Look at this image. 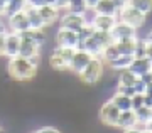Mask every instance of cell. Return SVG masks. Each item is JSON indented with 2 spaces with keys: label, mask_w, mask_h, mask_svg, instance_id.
Here are the masks:
<instances>
[{
  "label": "cell",
  "mask_w": 152,
  "mask_h": 133,
  "mask_svg": "<svg viewBox=\"0 0 152 133\" xmlns=\"http://www.w3.org/2000/svg\"><path fill=\"white\" fill-rule=\"evenodd\" d=\"M7 74L19 83H27L37 74V61L22 56H14L7 61Z\"/></svg>",
  "instance_id": "6da1fadb"
},
{
  "label": "cell",
  "mask_w": 152,
  "mask_h": 133,
  "mask_svg": "<svg viewBox=\"0 0 152 133\" xmlns=\"http://www.w3.org/2000/svg\"><path fill=\"white\" fill-rule=\"evenodd\" d=\"M103 71H105V63L100 57H91V61L85 66V69L80 73V79L81 83L88 86H95L96 83L102 81L103 78Z\"/></svg>",
  "instance_id": "7a4b0ae2"
},
{
  "label": "cell",
  "mask_w": 152,
  "mask_h": 133,
  "mask_svg": "<svg viewBox=\"0 0 152 133\" xmlns=\"http://www.w3.org/2000/svg\"><path fill=\"white\" fill-rule=\"evenodd\" d=\"M117 19L125 24H129V25L135 27V29H140V27L145 25L147 22V15L145 14H142L140 10H137L134 7H130L129 4L124 5L122 9H118V14H117Z\"/></svg>",
  "instance_id": "3957f363"
},
{
  "label": "cell",
  "mask_w": 152,
  "mask_h": 133,
  "mask_svg": "<svg viewBox=\"0 0 152 133\" xmlns=\"http://www.w3.org/2000/svg\"><path fill=\"white\" fill-rule=\"evenodd\" d=\"M86 24H88V20H86V17H85V14H75V12H69V10L61 12L59 27H63V29L80 32Z\"/></svg>",
  "instance_id": "277c9868"
},
{
  "label": "cell",
  "mask_w": 152,
  "mask_h": 133,
  "mask_svg": "<svg viewBox=\"0 0 152 133\" xmlns=\"http://www.w3.org/2000/svg\"><path fill=\"white\" fill-rule=\"evenodd\" d=\"M120 110L113 105L112 100L105 101L102 106H100V113H98V118L100 121L105 123V125H110V126H115L117 125V120H118Z\"/></svg>",
  "instance_id": "5b68a950"
},
{
  "label": "cell",
  "mask_w": 152,
  "mask_h": 133,
  "mask_svg": "<svg viewBox=\"0 0 152 133\" xmlns=\"http://www.w3.org/2000/svg\"><path fill=\"white\" fill-rule=\"evenodd\" d=\"M91 54H88L85 49L78 47L75 49V54H73V57H71L69 64H68V69L73 71L75 74H80L83 69H85V66H86L90 61H91Z\"/></svg>",
  "instance_id": "8992f818"
},
{
  "label": "cell",
  "mask_w": 152,
  "mask_h": 133,
  "mask_svg": "<svg viewBox=\"0 0 152 133\" xmlns=\"http://www.w3.org/2000/svg\"><path fill=\"white\" fill-rule=\"evenodd\" d=\"M5 20H7V29H9L10 32H17V34H20V32L31 29L29 20H27V15H26V10L15 12V14H12V15L7 17Z\"/></svg>",
  "instance_id": "52a82bcc"
},
{
  "label": "cell",
  "mask_w": 152,
  "mask_h": 133,
  "mask_svg": "<svg viewBox=\"0 0 152 133\" xmlns=\"http://www.w3.org/2000/svg\"><path fill=\"white\" fill-rule=\"evenodd\" d=\"M56 46H64V47L78 49L80 47V37H78V32L68 31V29L59 27V31L56 32Z\"/></svg>",
  "instance_id": "ba28073f"
},
{
  "label": "cell",
  "mask_w": 152,
  "mask_h": 133,
  "mask_svg": "<svg viewBox=\"0 0 152 133\" xmlns=\"http://www.w3.org/2000/svg\"><path fill=\"white\" fill-rule=\"evenodd\" d=\"M117 17L115 15H102V14H95L93 12V17L90 19V24L95 31H105V32H112V29L117 24Z\"/></svg>",
  "instance_id": "9c48e42d"
},
{
  "label": "cell",
  "mask_w": 152,
  "mask_h": 133,
  "mask_svg": "<svg viewBox=\"0 0 152 133\" xmlns=\"http://www.w3.org/2000/svg\"><path fill=\"white\" fill-rule=\"evenodd\" d=\"M112 36H113L115 41L139 37V34H137V29H135V27L129 25V24H125V22H122V20H117L115 27L112 29Z\"/></svg>",
  "instance_id": "30bf717a"
},
{
  "label": "cell",
  "mask_w": 152,
  "mask_h": 133,
  "mask_svg": "<svg viewBox=\"0 0 152 133\" xmlns=\"http://www.w3.org/2000/svg\"><path fill=\"white\" fill-rule=\"evenodd\" d=\"M19 49H20V36L17 32H10L7 31L5 36V51H4V56L7 59L14 57V56H19Z\"/></svg>",
  "instance_id": "8fae6325"
},
{
  "label": "cell",
  "mask_w": 152,
  "mask_h": 133,
  "mask_svg": "<svg viewBox=\"0 0 152 133\" xmlns=\"http://www.w3.org/2000/svg\"><path fill=\"white\" fill-rule=\"evenodd\" d=\"M37 12H39V15H41V19H42L46 27L53 25L56 20H59V17H61V10L56 9L54 5H51V4H46V5L39 7Z\"/></svg>",
  "instance_id": "7c38bea8"
},
{
  "label": "cell",
  "mask_w": 152,
  "mask_h": 133,
  "mask_svg": "<svg viewBox=\"0 0 152 133\" xmlns=\"http://www.w3.org/2000/svg\"><path fill=\"white\" fill-rule=\"evenodd\" d=\"M20 39L24 41H29V42L36 44L39 47H42L46 41H48V36H46V29H27V31H24L19 34Z\"/></svg>",
  "instance_id": "4fadbf2b"
},
{
  "label": "cell",
  "mask_w": 152,
  "mask_h": 133,
  "mask_svg": "<svg viewBox=\"0 0 152 133\" xmlns=\"http://www.w3.org/2000/svg\"><path fill=\"white\" fill-rule=\"evenodd\" d=\"M129 69H130L137 78H140V76L151 73L152 61L149 57H134L132 59V63H130V66H129Z\"/></svg>",
  "instance_id": "5bb4252c"
},
{
  "label": "cell",
  "mask_w": 152,
  "mask_h": 133,
  "mask_svg": "<svg viewBox=\"0 0 152 133\" xmlns=\"http://www.w3.org/2000/svg\"><path fill=\"white\" fill-rule=\"evenodd\" d=\"M117 128H122V130H127V128H134L139 126V121H137V116L134 110H125V111H120L118 120H117Z\"/></svg>",
  "instance_id": "9a60e30c"
},
{
  "label": "cell",
  "mask_w": 152,
  "mask_h": 133,
  "mask_svg": "<svg viewBox=\"0 0 152 133\" xmlns=\"http://www.w3.org/2000/svg\"><path fill=\"white\" fill-rule=\"evenodd\" d=\"M39 54H41V47L36 46V44L29 42V41H24L20 39V49H19V56L27 59H34V61H39Z\"/></svg>",
  "instance_id": "2e32d148"
},
{
  "label": "cell",
  "mask_w": 152,
  "mask_h": 133,
  "mask_svg": "<svg viewBox=\"0 0 152 133\" xmlns=\"http://www.w3.org/2000/svg\"><path fill=\"white\" fill-rule=\"evenodd\" d=\"M95 14H102V15H115L118 14V7L115 5L112 0H100L96 4V7L93 9Z\"/></svg>",
  "instance_id": "e0dca14e"
},
{
  "label": "cell",
  "mask_w": 152,
  "mask_h": 133,
  "mask_svg": "<svg viewBox=\"0 0 152 133\" xmlns=\"http://www.w3.org/2000/svg\"><path fill=\"white\" fill-rule=\"evenodd\" d=\"M80 47L85 49L88 54H91L93 57H100V54H102V46L96 42V39L93 37V36H90V37H86L85 41H81L80 42Z\"/></svg>",
  "instance_id": "ac0fdd59"
},
{
  "label": "cell",
  "mask_w": 152,
  "mask_h": 133,
  "mask_svg": "<svg viewBox=\"0 0 152 133\" xmlns=\"http://www.w3.org/2000/svg\"><path fill=\"white\" fill-rule=\"evenodd\" d=\"M26 15H27V20H29L31 29H46V25H44L42 19H41V15H39L37 9L27 5L26 7Z\"/></svg>",
  "instance_id": "d6986e66"
},
{
  "label": "cell",
  "mask_w": 152,
  "mask_h": 133,
  "mask_svg": "<svg viewBox=\"0 0 152 133\" xmlns=\"http://www.w3.org/2000/svg\"><path fill=\"white\" fill-rule=\"evenodd\" d=\"M135 41L134 39H122V41H115L117 44V49H118L120 56H134V51H135Z\"/></svg>",
  "instance_id": "ffe728a7"
},
{
  "label": "cell",
  "mask_w": 152,
  "mask_h": 133,
  "mask_svg": "<svg viewBox=\"0 0 152 133\" xmlns=\"http://www.w3.org/2000/svg\"><path fill=\"white\" fill-rule=\"evenodd\" d=\"M132 59H134V56H118V57L113 59V61L108 63L107 66H108L113 73H120V71H124V69H129Z\"/></svg>",
  "instance_id": "44dd1931"
},
{
  "label": "cell",
  "mask_w": 152,
  "mask_h": 133,
  "mask_svg": "<svg viewBox=\"0 0 152 133\" xmlns=\"http://www.w3.org/2000/svg\"><path fill=\"white\" fill-rule=\"evenodd\" d=\"M110 100L113 101V105L118 108L120 111H125V110H132V98H130V96L120 94V93H117V91H115L113 94H112V98H110Z\"/></svg>",
  "instance_id": "7402d4cb"
},
{
  "label": "cell",
  "mask_w": 152,
  "mask_h": 133,
  "mask_svg": "<svg viewBox=\"0 0 152 133\" xmlns=\"http://www.w3.org/2000/svg\"><path fill=\"white\" fill-rule=\"evenodd\" d=\"M27 7V0H7V5H5V12H4V17H9L15 12L26 10Z\"/></svg>",
  "instance_id": "603a6c76"
},
{
  "label": "cell",
  "mask_w": 152,
  "mask_h": 133,
  "mask_svg": "<svg viewBox=\"0 0 152 133\" xmlns=\"http://www.w3.org/2000/svg\"><path fill=\"white\" fill-rule=\"evenodd\" d=\"M118 56H120V52H118V49H117V44L112 42V44H108L107 47H103V51L100 54V59H102L105 64H108V63H112L113 59H117Z\"/></svg>",
  "instance_id": "cb8c5ba5"
},
{
  "label": "cell",
  "mask_w": 152,
  "mask_h": 133,
  "mask_svg": "<svg viewBox=\"0 0 152 133\" xmlns=\"http://www.w3.org/2000/svg\"><path fill=\"white\" fill-rule=\"evenodd\" d=\"M127 4L134 9H137V10H140L145 15L152 14V0H129Z\"/></svg>",
  "instance_id": "d4e9b609"
},
{
  "label": "cell",
  "mask_w": 152,
  "mask_h": 133,
  "mask_svg": "<svg viewBox=\"0 0 152 133\" xmlns=\"http://www.w3.org/2000/svg\"><path fill=\"white\" fill-rule=\"evenodd\" d=\"M93 37L96 39V42L102 46V49L107 47L108 44L115 42L113 36H112V32H105V31H95L93 32Z\"/></svg>",
  "instance_id": "484cf974"
},
{
  "label": "cell",
  "mask_w": 152,
  "mask_h": 133,
  "mask_svg": "<svg viewBox=\"0 0 152 133\" xmlns=\"http://www.w3.org/2000/svg\"><path fill=\"white\" fill-rule=\"evenodd\" d=\"M49 68L54 69V71H66L68 69V63H66L61 56H58L56 52H53L51 57H49Z\"/></svg>",
  "instance_id": "4316f807"
},
{
  "label": "cell",
  "mask_w": 152,
  "mask_h": 133,
  "mask_svg": "<svg viewBox=\"0 0 152 133\" xmlns=\"http://www.w3.org/2000/svg\"><path fill=\"white\" fill-rule=\"evenodd\" d=\"M135 79H137V76L134 74L130 69H124V71H120L118 83H117V84L118 86H134Z\"/></svg>",
  "instance_id": "83f0119b"
},
{
  "label": "cell",
  "mask_w": 152,
  "mask_h": 133,
  "mask_svg": "<svg viewBox=\"0 0 152 133\" xmlns=\"http://www.w3.org/2000/svg\"><path fill=\"white\" fill-rule=\"evenodd\" d=\"M134 113H135V116H137V121H139V126H142L144 123H147L149 120H151V108L149 106H140V108H137V110H134Z\"/></svg>",
  "instance_id": "f1b7e54d"
},
{
  "label": "cell",
  "mask_w": 152,
  "mask_h": 133,
  "mask_svg": "<svg viewBox=\"0 0 152 133\" xmlns=\"http://www.w3.org/2000/svg\"><path fill=\"white\" fill-rule=\"evenodd\" d=\"M147 37H137L134 57H147Z\"/></svg>",
  "instance_id": "f546056e"
},
{
  "label": "cell",
  "mask_w": 152,
  "mask_h": 133,
  "mask_svg": "<svg viewBox=\"0 0 152 133\" xmlns=\"http://www.w3.org/2000/svg\"><path fill=\"white\" fill-rule=\"evenodd\" d=\"M53 52H56L58 56H61L66 63L69 64L71 57H73V54H75V49L73 47H64V46H56V49L53 51Z\"/></svg>",
  "instance_id": "4dcf8cb0"
},
{
  "label": "cell",
  "mask_w": 152,
  "mask_h": 133,
  "mask_svg": "<svg viewBox=\"0 0 152 133\" xmlns=\"http://www.w3.org/2000/svg\"><path fill=\"white\" fill-rule=\"evenodd\" d=\"M68 10H69V12H75V14H85V12H86L85 0H69Z\"/></svg>",
  "instance_id": "1f68e13d"
},
{
  "label": "cell",
  "mask_w": 152,
  "mask_h": 133,
  "mask_svg": "<svg viewBox=\"0 0 152 133\" xmlns=\"http://www.w3.org/2000/svg\"><path fill=\"white\" fill-rule=\"evenodd\" d=\"M93 32H95V29H93V27H91V24L88 22L86 25H85V27L81 29V31L78 32V37H80V42H81V41H85L86 37H90V36H93Z\"/></svg>",
  "instance_id": "d6a6232c"
},
{
  "label": "cell",
  "mask_w": 152,
  "mask_h": 133,
  "mask_svg": "<svg viewBox=\"0 0 152 133\" xmlns=\"http://www.w3.org/2000/svg\"><path fill=\"white\" fill-rule=\"evenodd\" d=\"M134 89L135 93H140V94H145V89H147V83L142 78H137L135 83H134Z\"/></svg>",
  "instance_id": "836d02e7"
},
{
  "label": "cell",
  "mask_w": 152,
  "mask_h": 133,
  "mask_svg": "<svg viewBox=\"0 0 152 133\" xmlns=\"http://www.w3.org/2000/svg\"><path fill=\"white\" fill-rule=\"evenodd\" d=\"M117 93H120V94H125V96H134L135 94V89H134V86H118L117 84Z\"/></svg>",
  "instance_id": "e575fe53"
},
{
  "label": "cell",
  "mask_w": 152,
  "mask_h": 133,
  "mask_svg": "<svg viewBox=\"0 0 152 133\" xmlns=\"http://www.w3.org/2000/svg\"><path fill=\"white\" fill-rule=\"evenodd\" d=\"M144 106V94L140 93H135L132 96V110H137V108Z\"/></svg>",
  "instance_id": "d590c367"
},
{
  "label": "cell",
  "mask_w": 152,
  "mask_h": 133,
  "mask_svg": "<svg viewBox=\"0 0 152 133\" xmlns=\"http://www.w3.org/2000/svg\"><path fill=\"white\" fill-rule=\"evenodd\" d=\"M68 5H69V0H56L54 2V7L56 9H59L61 12L68 10Z\"/></svg>",
  "instance_id": "8d00e7d4"
},
{
  "label": "cell",
  "mask_w": 152,
  "mask_h": 133,
  "mask_svg": "<svg viewBox=\"0 0 152 133\" xmlns=\"http://www.w3.org/2000/svg\"><path fill=\"white\" fill-rule=\"evenodd\" d=\"M36 133H61L58 128H54V126H41L39 130H36Z\"/></svg>",
  "instance_id": "74e56055"
},
{
  "label": "cell",
  "mask_w": 152,
  "mask_h": 133,
  "mask_svg": "<svg viewBox=\"0 0 152 133\" xmlns=\"http://www.w3.org/2000/svg\"><path fill=\"white\" fill-rule=\"evenodd\" d=\"M5 36H7V31L0 32V57L4 56V51H5Z\"/></svg>",
  "instance_id": "f35d334b"
},
{
  "label": "cell",
  "mask_w": 152,
  "mask_h": 133,
  "mask_svg": "<svg viewBox=\"0 0 152 133\" xmlns=\"http://www.w3.org/2000/svg\"><path fill=\"white\" fill-rule=\"evenodd\" d=\"M27 5L34 7V9H39V7L46 5V0H27Z\"/></svg>",
  "instance_id": "ab89813d"
},
{
  "label": "cell",
  "mask_w": 152,
  "mask_h": 133,
  "mask_svg": "<svg viewBox=\"0 0 152 133\" xmlns=\"http://www.w3.org/2000/svg\"><path fill=\"white\" fill-rule=\"evenodd\" d=\"M100 2V0H85V5H86V10H93L95 7H96V4Z\"/></svg>",
  "instance_id": "60d3db41"
},
{
  "label": "cell",
  "mask_w": 152,
  "mask_h": 133,
  "mask_svg": "<svg viewBox=\"0 0 152 133\" xmlns=\"http://www.w3.org/2000/svg\"><path fill=\"white\" fill-rule=\"evenodd\" d=\"M5 31H9L7 29V20H5V17L0 14V32H5Z\"/></svg>",
  "instance_id": "b9f144b4"
},
{
  "label": "cell",
  "mask_w": 152,
  "mask_h": 133,
  "mask_svg": "<svg viewBox=\"0 0 152 133\" xmlns=\"http://www.w3.org/2000/svg\"><path fill=\"white\" fill-rule=\"evenodd\" d=\"M124 133H144V130H142V126H134V128L124 130Z\"/></svg>",
  "instance_id": "7bdbcfd3"
},
{
  "label": "cell",
  "mask_w": 152,
  "mask_h": 133,
  "mask_svg": "<svg viewBox=\"0 0 152 133\" xmlns=\"http://www.w3.org/2000/svg\"><path fill=\"white\" fill-rule=\"evenodd\" d=\"M142 130H144L145 133H152V120H149L147 123H144V125H142Z\"/></svg>",
  "instance_id": "ee69618b"
},
{
  "label": "cell",
  "mask_w": 152,
  "mask_h": 133,
  "mask_svg": "<svg viewBox=\"0 0 152 133\" xmlns=\"http://www.w3.org/2000/svg\"><path fill=\"white\" fill-rule=\"evenodd\" d=\"M145 56L152 61V41H151V39H147V54H145Z\"/></svg>",
  "instance_id": "f6af8a7d"
},
{
  "label": "cell",
  "mask_w": 152,
  "mask_h": 133,
  "mask_svg": "<svg viewBox=\"0 0 152 133\" xmlns=\"http://www.w3.org/2000/svg\"><path fill=\"white\" fill-rule=\"evenodd\" d=\"M112 2H113L115 5L118 7V9H122L124 5H127V2H129V0H112Z\"/></svg>",
  "instance_id": "bcb514c9"
},
{
  "label": "cell",
  "mask_w": 152,
  "mask_h": 133,
  "mask_svg": "<svg viewBox=\"0 0 152 133\" xmlns=\"http://www.w3.org/2000/svg\"><path fill=\"white\" fill-rule=\"evenodd\" d=\"M5 5H7V0H0V14L4 15V12H5Z\"/></svg>",
  "instance_id": "7dc6e473"
},
{
  "label": "cell",
  "mask_w": 152,
  "mask_h": 133,
  "mask_svg": "<svg viewBox=\"0 0 152 133\" xmlns=\"http://www.w3.org/2000/svg\"><path fill=\"white\" fill-rule=\"evenodd\" d=\"M145 94H152V81L147 83V89H145Z\"/></svg>",
  "instance_id": "c3c4849f"
},
{
  "label": "cell",
  "mask_w": 152,
  "mask_h": 133,
  "mask_svg": "<svg viewBox=\"0 0 152 133\" xmlns=\"http://www.w3.org/2000/svg\"><path fill=\"white\" fill-rule=\"evenodd\" d=\"M147 39H151L152 41V27H151V31H149V34H147Z\"/></svg>",
  "instance_id": "681fc988"
},
{
  "label": "cell",
  "mask_w": 152,
  "mask_h": 133,
  "mask_svg": "<svg viewBox=\"0 0 152 133\" xmlns=\"http://www.w3.org/2000/svg\"><path fill=\"white\" fill-rule=\"evenodd\" d=\"M0 133H5V130H2V128H0Z\"/></svg>",
  "instance_id": "f907efd6"
},
{
  "label": "cell",
  "mask_w": 152,
  "mask_h": 133,
  "mask_svg": "<svg viewBox=\"0 0 152 133\" xmlns=\"http://www.w3.org/2000/svg\"><path fill=\"white\" fill-rule=\"evenodd\" d=\"M151 120H152V108H151Z\"/></svg>",
  "instance_id": "816d5d0a"
},
{
  "label": "cell",
  "mask_w": 152,
  "mask_h": 133,
  "mask_svg": "<svg viewBox=\"0 0 152 133\" xmlns=\"http://www.w3.org/2000/svg\"><path fill=\"white\" fill-rule=\"evenodd\" d=\"M151 76H152V69H151Z\"/></svg>",
  "instance_id": "f5cc1de1"
},
{
  "label": "cell",
  "mask_w": 152,
  "mask_h": 133,
  "mask_svg": "<svg viewBox=\"0 0 152 133\" xmlns=\"http://www.w3.org/2000/svg\"><path fill=\"white\" fill-rule=\"evenodd\" d=\"M32 133H36V132H32Z\"/></svg>",
  "instance_id": "db71d44e"
},
{
  "label": "cell",
  "mask_w": 152,
  "mask_h": 133,
  "mask_svg": "<svg viewBox=\"0 0 152 133\" xmlns=\"http://www.w3.org/2000/svg\"><path fill=\"white\" fill-rule=\"evenodd\" d=\"M144 133H145V132H144Z\"/></svg>",
  "instance_id": "11a10c76"
}]
</instances>
